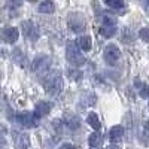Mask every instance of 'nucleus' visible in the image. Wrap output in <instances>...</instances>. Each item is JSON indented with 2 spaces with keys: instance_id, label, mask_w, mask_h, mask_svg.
<instances>
[{
  "instance_id": "obj_1",
  "label": "nucleus",
  "mask_w": 149,
  "mask_h": 149,
  "mask_svg": "<svg viewBox=\"0 0 149 149\" xmlns=\"http://www.w3.org/2000/svg\"><path fill=\"white\" fill-rule=\"evenodd\" d=\"M43 88L52 97H57L63 91V79H61L60 72H49L46 74L43 78Z\"/></svg>"
},
{
  "instance_id": "obj_2",
  "label": "nucleus",
  "mask_w": 149,
  "mask_h": 149,
  "mask_svg": "<svg viewBox=\"0 0 149 149\" xmlns=\"http://www.w3.org/2000/svg\"><path fill=\"white\" fill-rule=\"evenodd\" d=\"M66 57H67V61L72 66H74V67H79V66H82L85 63V57L82 55V52H81V49L78 48V45L73 43V42L67 43Z\"/></svg>"
},
{
  "instance_id": "obj_3",
  "label": "nucleus",
  "mask_w": 149,
  "mask_h": 149,
  "mask_svg": "<svg viewBox=\"0 0 149 149\" xmlns=\"http://www.w3.org/2000/svg\"><path fill=\"white\" fill-rule=\"evenodd\" d=\"M49 66H51V60H49L46 55H40V57H37L33 61V67L31 69H33V72L39 78H45L46 74H48Z\"/></svg>"
},
{
  "instance_id": "obj_4",
  "label": "nucleus",
  "mask_w": 149,
  "mask_h": 149,
  "mask_svg": "<svg viewBox=\"0 0 149 149\" xmlns=\"http://www.w3.org/2000/svg\"><path fill=\"white\" fill-rule=\"evenodd\" d=\"M103 58L109 66H115L119 58H121V51L116 45H107L104 52H103Z\"/></svg>"
},
{
  "instance_id": "obj_5",
  "label": "nucleus",
  "mask_w": 149,
  "mask_h": 149,
  "mask_svg": "<svg viewBox=\"0 0 149 149\" xmlns=\"http://www.w3.org/2000/svg\"><path fill=\"white\" fill-rule=\"evenodd\" d=\"M115 33H116V21L109 15H104L103 17V24L100 27V34L103 37H112Z\"/></svg>"
},
{
  "instance_id": "obj_6",
  "label": "nucleus",
  "mask_w": 149,
  "mask_h": 149,
  "mask_svg": "<svg viewBox=\"0 0 149 149\" xmlns=\"http://www.w3.org/2000/svg\"><path fill=\"white\" fill-rule=\"evenodd\" d=\"M17 122L27 128L37 127V118L34 116L33 112H19V113H17Z\"/></svg>"
},
{
  "instance_id": "obj_7",
  "label": "nucleus",
  "mask_w": 149,
  "mask_h": 149,
  "mask_svg": "<svg viewBox=\"0 0 149 149\" xmlns=\"http://www.w3.org/2000/svg\"><path fill=\"white\" fill-rule=\"evenodd\" d=\"M21 29H22L24 36H26L29 40L36 42L37 39H39V30H37V27L33 24V21H24L21 24Z\"/></svg>"
},
{
  "instance_id": "obj_8",
  "label": "nucleus",
  "mask_w": 149,
  "mask_h": 149,
  "mask_svg": "<svg viewBox=\"0 0 149 149\" xmlns=\"http://www.w3.org/2000/svg\"><path fill=\"white\" fill-rule=\"evenodd\" d=\"M51 103L49 102H39L36 104V107H34V116L39 119V118H42V116H45V115H48L49 112H51Z\"/></svg>"
},
{
  "instance_id": "obj_9",
  "label": "nucleus",
  "mask_w": 149,
  "mask_h": 149,
  "mask_svg": "<svg viewBox=\"0 0 149 149\" xmlns=\"http://www.w3.org/2000/svg\"><path fill=\"white\" fill-rule=\"evenodd\" d=\"M69 27H70L72 31H74V33H81V31L85 29V22H84L82 17H79V15L74 14V15L69 19Z\"/></svg>"
},
{
  "instance_id": "obj_10",
  "label": "nucleus",
  "mask_w": 149,
  "mask_h": 149,
  "mask_svg": "<svg viewBox=\"0 0 149 149\" xmlns=\"http://www.w3.org/2000/svg\"><path fill=\"white\" fill-rule=\"evenodd\" d=\"M15 146L18 149H29V146H30V136L27 133L15 134Z\"/></svg>"
},
{
  "instance_id": "obj_11",
  "label": "nucleus",
  "mask_w": 149,
  "mask_h": 149,
  "mask_svg": "<svg viewBox=\"0 0 149 149\" xmlns=\"http://www.w3.org/2000/svg\"><path fill=\"white\" fill-rule=\"evenodd\" d=\"M3 37H5V40L8 43H15L18 40V37H19V31L15 27H6L3 30Z\"/></svg>"
},
{
  "instance_id": "obj_12",
  "label": "nucleus",
  "mask_w": 149,
  "mask_h": 149,
  "mask_svg": "<svg viewBox=\"0 0 149 149\" xmlns=\"http://www.w3.org/2000/svg\"><path fill=\"white\" fill-rule=\"evenodd\" d=\"M76 45H78V48L81 49V51L88 52L91 49V46H93V40H91L90 36H79L78 40H76Z\"/></svg>"
},
{
  "instance_id": "obj_13",
  "label": "nucleus",
  "mask_w": 149,
  "mask_h": 149,
  "mask_svg": "<svg viewBox=\"0 0 149 149\" xmlns=\"http://www.w3.org/2000/svg\"><path fill=\"white\" fill-rule=\"evenodd\" d=\"M122 136H124V127H121V125L112 127V130L109 133V137H110V140L113 142V143L115 142H119L122 139Z\"/></svg>"
},
{
  "instance_id": "obj_14",
  "label": "nucleus",
  "mask_w": 149,
  "mask_h": 149,
  "mask_svg": "<svg viewBox=\"0 0 149 149\" xmlns=\"http://www.w3.org/2000/svg\"><path fill=\"white\" fill-rule=\"evenodd\" d=\"M66 127L70 130H78L81 127V121L76 115H67L66 116Z\"/></svg>"
},
{
  "instance_id": "obj_15",
  "label": "nucleus",
  "mask_w": 149,
  "mask_h": 149,
  "mask_svg": "<svg viewBox=\"0 0 149 149\" xmlns=\"http://www.w3.org/2000/svg\"><path fill=\"white\" fill-rule=\"evenodd\" d=\"M12 58L15 60V63L18 66H21V67H26L27 66V58H26V55L19 51V49H15V51L12 52Z\"/></svg>"
},
{
  "instance_id": "obj_16",
  "label": "nucleus",
  "mask_w": 149,
  "mask_h": 149,
  "mask_svg": "<svg viewBox=\"0 0 149 149\" xmlns=\"http://www.w3.org/2000/svg\"><path fill=\"white\" fill-rule=\"evenodd\" d=\"M86 122H88L95 131L100 130V119H98L97 113H94V112H90L88 113V116H86Z\"/></svg>"
},
{
  "instance_id": "obj_17",
  "label": "nucleus",
  "mask_w": 149,
  "mask_h": 149,
  "mask_svg": "<svg viewBox=\"0 0 149 149\" xmlns=\"http://www.w3.org/2000/svg\"><path fill=\"white\" fill-rule=\"evenodd\" d=\"M54 10H55V5L51 0H45L39 5V12H42V14H52Z\"/></svg>"
},
{
  "instance_id": "obj_18",
  "label": "nucleus",
  "mask_w": 149,
  "mask_h": 149,
  "mask_svg": "<svg viewBox=\"0 0 149 149\" xmlns=\"http://www.w3.org/2000/svg\"><path fill=\"white\" fill-rule=\"evenodd\" d=\"M88 143H90L91 148H97L98 145L102 143V136L98 134V133H93L90 136V139H88Z\"/></svg>"
},
{
  "instance_id": "obj_19",
  "label": "nucleus",
  "mask_w": 149,
  "mask_h": 149,
  "mask_svg": "<svg viewBox=\"0 0 149 149\" xmlns=\"http://www.w3.org/2000/svg\"><path fill=\"white\" fill-rule=\"evenodd\" d=\"M104 3L112 8V9H122L124 8V2L122 0H104Z\"/></svg>"
},
{
  "instance_id": "obj_20",
  "label": "nucleus",
  "mask_w": 149,
  "mask_h": 149,
  "mask_svg": "<svg viewBox=\"0 0 149 149\" xmlns=\"http://www.w3.org/2000/svg\"><path fill=\"white\" fill-rule=\"evenodd\" d=\"M139 36H140V39H142L145 43H149V27H143V29L139 31Z\"/></svg>"
},
{
  "instance_id": "obj_21",
  "label": "nucleus",
  "mask_w": 149,
  "mask_h": 149,
  "mask_svg": "<svg viewBox=\"0 0 149 149\" xmlns=\"http://www.w3.org/2000/svg\"><path fill=\"white\" fill-rule=\"evenodd\" d=\"M6 143V136H5V128L0 124V146H3Z\"/></svg>"
},
{
  "instance_id": "obj_22",
  "label": "nucleus",
  "mask_w": 149,
  "mask_h": 149,
  "mask_svg": "<svg viewBox=\"0 0 149 149\" xmlns=\"http://www.w3.org/2000/svg\"><path fill=\"white\" fill-rule=\"evenodd\" d=\"M60 149H74V146L70 145V143H64V145H61V146H60Z\"/></svg>"
},
{
  "instance_id": "obj_23",
  "label": "nucleus",
  "mask_w": 149,
  "mask_h": 149,
  "mask_svg": "<svg viewBox=\"0 0 149 149\" xmlns=\"http://www.w3.org/2000/svg\"><path fill=\"white\" fill-rule=\"evenodd\" d=\"M142 2H143V6H145V9L149 12V0H142Z\"/></svg>"
},
{
  "instance_id": "obj_24",
  "label": "nucleus",
  "mask_w": 149,
  "mask_h": 149,
  "mask_svg": "<svg viewBox=\"0 0 149 149\" xmlns=\"http://www.w3.org/2000/svg\"><path fill=\"white\" fill-rule=\"evenodd\" d=\"M107 149H119V148H118V146H115V145H112V146H109Z\"/></svg>"
},
{
  "instance_id": "obj_25",
  "label": "nucleus",
  "mask_w": 149,
  "mask_h": 149,
  "mask_svg": "<svg viewBox=\"0 0 149 149\" xmlns=\"http://www.w3.org/2000/svg\"><path fill=\"white\" fill-rule=\"evenodd\" d=\"M93 149H100V148H98V146H97V148H93Z\"/></svg>"
},
{
  "instance_id": "obj_26",
  "label": "nucleus",
  "mask_w": 149,
  "mask_h": 149,
  "mask_svg": "<svg viewBox=\"0 0 149 149\" xmlns=\"http://www.w3.org/2000/svg\"><path fill=\"white\" fill-rule=\"evenodd\" d=\"M29 2H34V0H29Z\"/></svg>"
}]
</instances>
